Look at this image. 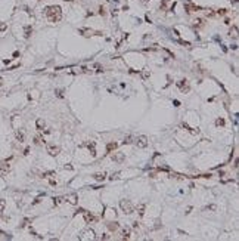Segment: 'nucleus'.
I'll use <instances>...</instances> for the list:
<instances>
[{
  "mask_svg": "<svg viewBox=\"0 0 239 241\" xmlns=\"http://www.w3.org/2000/svg\"><path fill=\"white\" fill-rule=\"evenodd\" d=\"M6 28H8V25H6L5 22H0V33H3Z\"/></svg>",
  "mask_w": 239,
  "mask_h": 241,
  "instance_id": "obj_29",
  "label": "nucleus"
},
{
  "mask_svg": "<svg viewBox=\"0 0 239 241\" xmlns=\"http://www.w3.org/2000/svg\"><path fill=\"white\" fill-rule=\"evenodd\" d=\"M108 228H109L111 231H115V229L118 228V223H117V222H109V223H108Z\"/></svg>",
  "mask_w": 239,
  "mask_h": 241,
  "instance_id": "obj_20",
  "label": "nucleus"
},
{
  "mask_svg": "<svg viewBox=\"0 0 239 241\" xmlns=\"http://www.w3.org/2000/svg\"><path fill=\"white\" fill-rule=\"evenodd\" d=\"M77 194H71V195H68L67 197V200L69 201V203H71V204H77Z\"/></svg>",
  "mask_w": 239,
  "mask_h": 241,
  "instance_id": "obj_13",
  "label": "nucleus"
},
{
  "mask_svg": "<svg viewBox=\"0 0 239 241\" xmlns=\"http://www.w3.org/2000/svg\"><path fill=\"white\" fill-rule=\"evenodd\" d=\"M139 214H140V216H143V214H145V204L139 206Z\"/></svg>",
  "mask_w": 239,
  "mask_h": 241,
  "instance_id": "obj_26",
  "label": "nucleus"
},
{
  "mask_svg": "<svg viewBox=\"0 0 239 241\" xmlns=\"http://www.w3.org/2000/svg\"><path fill=\"white\" fill-rule=\"evenodd\" d=\"M236 33H238V28H236V27H233L232 30H230V33H229V34H230V36H233V37H236V36H238Z\"/></svg>",
  "mask_w": 239,
  "mask_h": 241,
  "instance_id": "obj_27",
  "label": "nucleus"
},
{
  "mask_svg": "<svg viewBox=\"0 0 239 241\" xmlns=\"http://www.w3.org/2000/svg\"><path fill=\"white\" fill-rule=\"evenodd\" d=\"M5 207H6V201L3 200V198H0V213L5 210Z\"/></svg>",
  "mask_w": 239,
  "mask_h": 241,
  "instance_id": "obj_24",
  "label": "nucleus"
},
{
  "mask_svg": "<svg viewBox=\"0 0 239 241\" xmlns=\"http://www.w3.org/2000/svg\"><path fill=\"white\" fill-rule=\"evenodd\" d=\"M118 177H120V173H114L112 176H109V179H111V181H114V179H118Z\"/></svg>",
  "mask_w": 239,
  "mask_h": 241,
  "instance_id": "obj_30",
  "label": "nucleus"
},
{
  "mask_svg": "<svg viewBox=\"0 0 239 241\" xmlns=\"http://www.w3.org/2000/svg\"><path fill=\"white\" fill-rule=\"evenodd\" d=\"M182 126H183V127L186 129V130H189V132H190V133H199V130H198V129H196V130H193V129H190V127H189V126H188V124H186V123H183V124H182Z\"/></svg>",
  "mask_w": 239,
  "mask_h": 241,
  "instance_id": "obj_22",
  "label": "nucleus"
},
{
  "mask_svg": "<svg viewBox=\"0 0 239 241\" xmlns=\"http://www.w3.org/2000/svg\"><path fill=\"white\" fill-rule=\"evenodd\" d=\"M44 15L47 16V19L50 22H59L61 18H62V9L61 6L53 5V6H47L44 9Z\"/></svg>",
  "mask_w": 239,
  "mask_h": 241,
  "instance_id": "obj_1",
  "label": "nucleus"
},
{
  "mask_svg": "<svg viewBox=\"0 0 239 241\" xmlns=\"http://www.w3.org/2000/svg\"><path fill=\"white\" fill-rule=\"evenodd\" d=\"M95 68H96L97 71H103V68H102V65H101V64H95Z\"/></svg>",
  "mask_w": 239,
  "mask_h": 241,
  "instance_id": "obj_33",
  "label": "nucleus"
},
{
  "mask_svg": "<svg viewBox=\"0 0 239 241\" xmlns=\"http://www.w3.org/2000/svg\"><path fill=\"white\" fill-rule=\"evenodd\" d=\"M16 141H18L19 144H22V142L25 141V133H24L22 130H18V132H16Z\"/></svg>",
  "mask_w": 239,
  "mask_h": 241,
  "instance_id": "obj_10",
  "label": "nucleus"
},
{
  "mask_svg": "<svg viewBox=\"0 0 239 241\" xmlns=\"http://www.w3.org/2000/svg\"><path fill=\"white\" fill-rule=\"evenodd\" d=\"M120 207H121V210H123L125 214H131V213H133V210H134L133 204H131L129 200H121V201H120Z\"/></svg>",
  "mask_w": 239,
  "mask_h": 241,
  "instance_id": "obj_2",
  "label": "nucleus"
},
{
  "mask_svg": "<svg viewBox=\"0 0 239 241\" xmlns=\"http://www.w3.org/2000/svg\"><path fill=\"white\" fill-rule=\"evenodd\" d=\"M115 148H117V144H115V142H111V144H108V146H106V151L111 152V151L115 150Z\"/></svg>",
  "mask_w": 239,
  "mask_h": 241,
  "instance_id": "obj_19",
  "label": "nucleus"
},
{
  "mask_svg": "<svg viewBox=\"0 0 239 241\" xmlns=\"http://www.w3.org/2000/svg\"><path fill=\"white\" fill-rule=\"evenodd\" d=\"M61 203H62V198H61V197H55V198H53V204L55 206L61 204Z\"/></svg>",
  "mask_w": 239,
  "mask_h": 241,
  "instance_id": "obj_25",
  "label": "nucleus"
},
{
  "mask_svg": "<svg viewBox=\"0 0 239 241\" xmlns=\"http://www.w3.org/2000/svg\"><path fill=\"white\" fill-rule=\"evenodd\" d=\"M9 172H10L9 161H2V163H0V176H6Z\"/></svg>",
  "mask_w": 239,
  "mask_h": 241,
  "instance_id": "obj_3",
  "label": "nucleus"
},
{
  "mask_svg": "<svg viewBox=\"0 0 239 241\" xmlns=\"http://www.w3.org/2000/svg\"><path fill=\"white\" fill-rule=\"evenodd\" d=\"M36 124H37V129H38V130H43V129L46 127V123L43 121L42 118H38V120L36 121Z\"/></svg>",
  "mask_w": 239,
  "mask_h": 241,
  "instance_id": "obj_14",
  "label": "nucleus"
},
{
  "mask_svg": "<svg viewBox=\"0 0 239 241\" xmlns=\"http://www.w3.org/2000/svg\"><path fill=\"white\" fill-rule=\"evenodd\" d=\"M193 27H195V28H202L204 27V19L196 18L195 21H193Z\"/></svg>",
  "mask_w": 239,
  "mask_h": 241,
  "instance_id": "obj_11",
  "label": "nucleus"
},
{
  "mask_svg": "<svg viewBox=\"0 0 239 241\" xmlns=\"http://www.w3.org/2000/svg\"><path fill=\"white\" fill-rule=\"evenodd\" d=\"M93 177H95L96 181H99V182H102V181H105L106 175H105V173H95V175H93Z\"/></svg>",
  "mask_w": 239,
  "mask_h": 241,
  "instance_id": "obj_12",
  "label": "nucleus"
},
{
  "mask_svg": "<svg viewBox=\"0 0 239 241\" xmlns=\"http://www.w3.org/2000/svg\"><path fill=\"white\" fill-rule=\"evenodd\" d=\"M216 209H217V206H216V204H210V206H207V207H205L204 210H205V212H208V210H210V212H214Z\"/></svg>",
  "mask_w": 239,
  "mask_h": 241,
  "instance_id": "obj_23",
  "label": "nucleus"
},
{
  "mask_svg": "<svg viewBox=\"0 0 239 241\" xmlns=\"http://www.w3.org/2000/svg\"><path fill=\"white\" fill-rule=\"evenodd\" d=\"M186 9H188V12H195V10H199L201 8H199V6H195V5H190V3H189V5H186Z\"/></svg>",
  "mask_w": 239,
  "mask_h": 241,
  "instance_id": "obj_15",
  "label": "nucleus"
},
{
  "mask_svg": "<svg viewBox=\"0 0 239 241\" xmlns=\"http://www.w3.org/2000/svg\"><path fill=\"white\" fill-rule=\"evenodd\" d=\"M83 214H84V220H86L87 223L95 222V220H96V218H95L92 213H89V212H83Z\"/></svg>",
  "mask_w": 239,
  "mask_h": 241,
  "instance_id": "obj_8",
  "label": "nucleus"
},
{
  "mask_svg": "<svg viewBox=\"0 0 239 241\" xmlns=\"http://www.w3.org/2000/svg\"><path fill=\"white\" fill-rule=\"evenodd\" d=\"M217 14H218V15H226V14H227V10H226V9H218V10H217Z\"/></svg>",
  "mask_w": 239,
  "mask_h": 241,
  "instance_id": "obj_31",
  "label": "nucleus"
},
{
  "mask_svg": "<svg viewBox=\"0 0 239 241\" xmlns=\"http://www.w3.org/2000/svg\"><path fill=\"white\" fill-rule=\"evenodd\" d=\"M2 86H3V78L0 77V87H2Z\"/></svg>",
  "mask_w": 239,
  "mask_h": 241,
  "instance_id": "obj_35",
  "label": "nucleus"
},
{
  "mask_svg": "<svg viewBox=\"0 0 239 241\" xmlns=\"http://www.w3.org/2000/svg\"><path fill=\"white\" fill-rule=\"evenodd\" d=\"M31 27H25V37H30L31 36Z\"/></svg>",
  "mask_w": 239,
  "mask_h": 241,
  "instance_id": "obj_28",
  "label": "nucleus"
},
{
  "mask_svg": "<svg viewBox=\"0 0 239 241\" xmlns=\"http://www.w3.org/2000/svg\"><path fill=\"white\" fill-rule=\"evenodd\" d=\"M130 234H131V229H130L129 226H125L124 229H123V232H121V238H123V240H129L130 238Z\"/></svg>",
  "mask_w": 239,
  "mask_h": 241,
  "instance_id": "obj_9",
  "label": "nucleus"
},
{
  "mask_svg": "<svg viewBox=\"0 0 239 241\" xmlns=\"http://www.w3.org/2000/svg\"><path fill=\"white\" fill-rule=\"evenodd\" d=\"M177 87H179V89H182L183 92H188L189 90L188 80H180V82H177Z\"/></svg>",
  "mask_w": 239,
  "mask_h": 241,
  "instance_id": "obj_7",
  "label": "nucleus"
},
{
  "mask_svg": "<svg viewBox=\"0 0 239 241\" xmlns=\"http://www.w3.org/2000/svg\"><path fill=\"white\" fill-rule=\"evenodd\" d=\"M205 15H207V16H214V12H213L211 9H208L207 12H205Z\"/></svg>",
  "mask_w": 239,
  "mask_h": 241,
  "instance_id": "obj_32",
  "label": "nucleus"
},
{
  "mask_svg": "<svg viewBox=\"0 0 239 241\" xmlns=\"http://www.w3.org/2000/svg\"><path fill=\"white\" fill-rule=\"evenodd\" d=\"M58 96H59V98H62V96H64V95H62V90H58Z\"/></svg>",
  "mask_w": 239,
  "mask_h": 241,
  "instance_id": "obj_34",
  "label": "nucleus"
},
{
  "mask_svg": "<svg viewBox=\"0 0 239 241\" xmlns=\"http://www.w3.org/2000/svg\"><path fill=\"white\" fill-rule=\"evenodd\" d=\"M47 152L50 155H58L61 152V148L56 145H47Z\"/></svg>",
  "mask_w": 239,
  "mask_h": 241,
  "instance_id": "obj_6",
  "label": "nucleus"
},
{
  "mask_svg": "<svg viewBox=\"0 0 239 241\" xmlns=\"http://www.w3.org/2000/svg\"><path fill=\"white\" fill-rule=\"evenodd\" d=\"M34 144H36V145H42V144H44V141H43L42 136H36L34 138Z\"/></svg>",
  "mask_w": 239,
  "mask_h": 241,
  "instance_id": "obj_18",
  "label": "nucleus"
},
{
  "mask_svg": "<svg viewBox=\"0 0 239 241\" xmlns=\"http://www.w3.org/2000/svg\"><path fill=\"white\" fill-rule=\"evenodd\" d=\"M65 2H67V0H65ZM68 2H72V0H68Z\"/></svg>",
  "mask_w": 239,
  "mask_h": 241,
  "instance_id": "obj_36",
  "label": "nucleus"
},
{
  "mask_svg": "<svg viewBox=\"0 0 239 241\" xmlns=\"http://www.w3.org/2000/svg\"><path fill=\"white\" fill-rule=\"evenodd\" d=\"M134 142H136V145L139 146V148H146L148 146V138L146 136H137L136 139H134Z\"/></svg>",
  "mask_w": 239,
  "mask_h": 241,
  "instance_id": "obj_4",
  "label": "nucleus"
},
{
  "mask_svg": "<svg viewBox=\"0 0 239 241\" xmlns=\"http://www.w3.org/2000/svg\"><path fill=\"white\" fill-rule=\"evenodd\" d=\"M224 123H226L224 118H217V120H216V126H217V127H220V126H224Z\"/></svg>",
  "mask_w": 239,
  "mask_h": 241,
  "instance_id": "obj_21",
  "label": "nucleus"
},
{
  "mask_svg": "<svg viewBox=\"0 0 239 241\" xmlns=\"http://www.w3.org/2000/svg\"><path fill=\"white\" fill-rule=\"evenodd\" d=\"M87 148L90 150V152H92L93 157H96V150H95V142H90V144H87Z\"/></svg>",
  "mask_w": 239,
  "mask_h": 241,
  "instance_id": "obj_16",
  "label": "nucleus"
},
{
  "mask_svg": "<svg viewBox=\"0 0 239 241\" xmlns=\"http://www.w3.org/2000/svg\"><path fill=\"white\" fill-rule=\"evenodd\" d=\"M133 139H134V138L131 136V135H129V136H125V138H124L123 144H124V145H129V144H131V142H133Z\"/></svg>",
  "mask_w": 239,
  "mask_h": 241,
  "instance_id": "obj_17",
  "label": "nucleus"
},
{
  "mask_svg": "<svg viewBox=\"0 0 239 241\" xmlns=\"http://www.w3.org/2000/svg\"><path fill=\"white\" fill-rule=\"evenodd\" d=\"M111 158L114 160V161H117V163H123L125 160V157H124L123 152H114V154L111 155Z\"/></svg>",
  "mask_w": 239,
  "mask_h": 241,
  "instance_id": "obj_5",
  "label": "nucleus"
},
{
  "mask_svg": "<svg viewBox=\"0 0 239 241\" xmlns=\"http://www.w3.org/2000/svg\"><path fill=\"white\" fill-rule=\"evenodd\" d=\"M143 2H148V0H143Z\"/></svg>",
  "mask_w": 239,
  "mask_h": 241,
  "instance_id": "obj_37",
  "label": "nucleus"
}]
</instances>
